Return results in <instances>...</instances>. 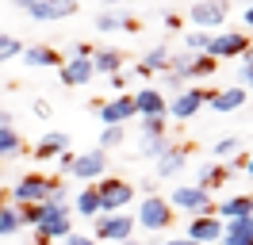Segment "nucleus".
Segmentation results:
<instances>
[{
  "mask_svg": "<svg viewBox=\"0 0 253 245\" xmlns=\"http://www.w3.org/2000/svg\"><path fill=\"white\" fill-rule=\"evenodd\" d=\"M204 104H207V92L204 88H184L180 96L169 100V115H173V119H192Z\"/></svg>",
  "mask_w": 253,
  "mask_h": 245,
  "instance_id": "15",
  "label": "nucleus"
},
{
  "mask_svg": "<svg viewBox=\"0 0 253 245\" xmlns=\"http://www.w3.org/2000/svg\"><path fill=\"white\" fill-rule=\"evenodd\" d=\"M242 23L253 31V4H246V8H242Z\"/></svg>",
  "mask_w": 253,
  "mask_h": 245,
  "instance_id": "42",
  "label": "nucleus"
},
{
  "mask_svg": "<svg viewBox=\"0 0 253 245\" xmlns=\"http://www.w3.org/2000/svg\"><path fill=\"white\" fill-rule=\"evenodd\" d=\"M246 50H250V39L242 35V31H215L211 39H207L204 54L215 61H226V58H246Z\"/></svg>",
  "mask_w": 253,
  "mask_h": 245,
  "instance_id": "5",
  "label": "nucleus"
},
{
  "mask_svg": "<svg viewBox=\"0 0 253 245\" xmlns=\"http://www.w3.org/2000/svg\"><path fill=\"white\" fill-rule=\"evenodd\" d=\"M96 115H100V122H104V126H126V122L134 119L138 111H134L130 92H123V96H115V100H108V104H100V107H96Z\"/></svg>",
  "mask_w": 253,
  "mask_h": 245,
  "instance_id": "10",
  "label": "nucleus"
},
{
  "mask_svg": "<svg viewBox=\"0 0 253 245\" xmlns=\"http://www.w3.org/2000/svg\"><path fill=\"white\" fill-rule=\"evenodd\" d=\"M250 100V92L246 88H222V92H207V107L211 111H219V115H226V111H238V107Z\"/></svg>",
  "mask_w": 253,
  "mask_h": 245,
  "instance_id": "18",
  "label": "nucleus"
},
{
  "mask_svg": "<svg viewBox=\"0 0 253 245\" xmlns=\"http://www.w3.org/2000/svg\"><path fill=\"white\" fill-rule=\"evenodd\" d=\"M158 165V176L165 180V176H176L180 168L188 165V146H169V153L161 157V161H154Z\"/></svg>",
  "mask_w": 253,
  "mask_h": 245,
  "instance_id": "24",
  "label": "nucleus"
},
{
  "mask_svg": "<svg viewBox=\"0 0 253 245\" xmlns=\"http://www.w3.org/2000/svg\"><path fill=\"white\" fill-rule=\"evenodd\" d=\"M35 234L46 238V242H65L73 234V222H69V207H54V203H42V214L35 222Z\"/></svg>",
  "mask_w": 253,
  "mask_h": 245,
  "instance_id": "3",
  "label": "nucleus"
},
{
  "mask_svg": "<svg viewBox=\"0 0 253 245\" xmlns=\"http://www.w3.org/2000/svg\"><path fill=\"white\" fill-rule=\"evenodd\" d=\"M92 73H104V77L123 73V50H115V46H100V50L92 54Z\"/></svg>",
  "mask_w": 253,
  "mask_h": 245,
  "instance_id": "21",
  "label": "nucleus"
},
{
  "mask_svg": "<svg viewBox=\"0 0 253 245\" xmlns=\"http://www.w3.org/2000/svg\"><path fill=\"white\" fill-rule=\"evenodd\" d=\"M23 65L27 69H58L62 65V58H58V50L54 46H46V42H35V46H23Z\"/></svg>",
  "mask_w": 253,
  "mask_h": 245,
  "instance_id": "16",
  "label": "nucleus"
},
{
  "mask_svg": "<svg viewBox=\"0 0 253 245\" xmlns=\"http://www.w3.org/2000/svg\"><path fill=\"white\" fill-rule=\"evenodd\" d=\"M238 150H242V142H238L234 134H230V138H219V142H215V157H219V161H226V157H238Z\"/></svg>",
  "mask_w": 253,
  "mask_h": 245,
  "instance_id": "34",
  "label": "nucleus"
},
{
  "mask_svg": "<svg viewBox=\"0 0 253 245\" xmlns=\"http://www.w3.org/2000/svg\"><path fill=\"white\" fill-rule=\"evenodd\" d=\"M119 245H138V242H134V238H130V242H119Z\"/></svg>",
  "mask_w": 253,
  "mask_h": 245,
  "instance_id": "47",
  "label": "nucleus"
},
{
  "mask_svg": "<svg viewBox=\"0 0 253 245\" xmlns=\"http://www.w3.org/2000/svg\"><path fill=\"white\" fill-rule=\"evenodd\" d=\"M92 54H96L92 42H77V46H73V58H88V61H92Z\"/></svg>",
  "mask_w": 253,
  "mask_h": 245,
  "instance_id": "38",
  "label": "nucleus"
},
{
  "mask_svg": "<svg viewBox=\"0 0 253 245\" xmlns=\"http://www.w3.org/2000/svg\"><path fill=\"white\" fill-rule=\"evenodd\" d=\"M65 245H96V242H92V238H84V234H69Z\"/></svg>",
  "mask_w": 253,
  "mask_h": 245,
  "instance_id": "41",
  "label": "nucleus"
},
{
  "mask_svg": "<svg viewBox=\"0 0 253 245\" xmlns=\"http://www.w3.org/2000/svg\"><path fill=\"white\" fill-rule=\"evenodd\" d=\"M165 203H169L173 211H184V214H192V218L215 214V199L207 196L204 188H196V184H176L173 192L165 196Z\"/></svg>",
  "mask_w": 253,
  "mask_h": 245,
  "instance_id": "1",
  "label": "nucleus"
},
{
  "mask_svg": "<svg viewBox=\"0 0 253 245\" xmlns=\"http://www.w3.org/2000/svg\"><path fill=\"white\" fill-rule=\"evenodd\" d=\"M73 157H77V153H69V150H65L62 157H58V168H62L65 176H69V168H73Z\"/></svg>",
  "mask_w": 253,
  "mask_h": 245,
  "instance_id": "39",
  "label": "nucleus"
},
{
  "mask_svg": "<svg viewBox=\"0 0 253 245\" xmlns=\"http://www.w3.org/2000/svg\"><path fill=\"white\" fill-rule=\"evenodd\" d=\"M238 88H253V58H242V69H238Z\"/></svg>",
  "mask_w": 253,
  "mask_h": 245,
  "instance_id": "35",
  "label": "nucleus"
},
{
  "mask_svg": "<svg viewBox=\"0 0 253 245\" xmlns=\"http://www.w3.org/2000/svg\"><path fill=\"white\" fill-rule=\"evenodd\" d=\"M19 214L12 203H0V238H12V234H19Z\"/></svg>",
  "mask_w": 253,
  "mask_h": 245,
  "instance_id": "30",
  "label": "nucleus"
},
{
  "mask_svg": "<svg viewBox=\"0 0 253 245\" xmlns=\"http://www.w3.org/2000/svg\"><path fill=\"white\" fill-rule=\"evenodd\" d=\"M173 214H176V211L165 203V196H158V192H154V196H146L142 203H138L134 226H146V230H154V234H158V230L173 226Z\"/></svg>",
  "mask_w": 253,
  "mask_h": 245,
  "instance_id": "4",
  "label": "nucleus"
},
{
  "mask_svg": "<svg viewBox=\"0 0 253 245\" xmlns=\"http://www.w3.org/2000/svg\"><path fill=\"white\" fill-rule=\"evenodd\" d=\"M169 146H173V142H169L165 134H161V138H142V142H138V153L150 157V161H161V157L169 153Z\"/></svg>",
  "mask_w": 253,
  "mask_h": 245,
  "instance_id": "29",
  "label": "nucleus"
},
{
  "mask_svg": "<svg viewBox=\"0 0 253 245\" xmlns=\"http://www.w3.org/2000/svg\"><path fill=\"white\" fill-rule=\"evenodd\" d=\"M222 180H226V168H222L219 161H207V165H200V172H196V188H204L207 196H211V188H219Z\"/></svg>",
  "mask_w": 253,
  "mask_h": 245,
  "instance_id": "25",
  "label": "nucleus"
},
{
  "mask_svg": "<svg viewBox=\"0 0 253 245\" xmlns=\"http://www.w3.org/2000/svg\"><path fill=\"white\" fill-rule=\"evenodd\" d=\"M165 245H196V242H188V238H173V242H165Z\"/></svg>",
  "mask_w": 253,
  "mask_h": 245,
  "instance_id": "45",
  "label": "nucleus"
},
{
  "mask_svg": "<svg viewBox=\"0 0 253 245\" xmlns=\"http://www.w3.org/2000/svg\"><path fill=\"white\" fill-rule=\"evenodd\" d=\"M126 142V126H104V130H100V146H96V150H115V146H123Z\"/></svg>",
  "mask_w": 253,
  "mask_h": 245,
  "instance_id": "31",
  "label": "nucleus"
},
{
  "mask_svg": "<svg viewBox=\"0 0 253 245\" xmlns=\"http://www.w3.org/2000/svg\"><path fill=\"white\" fill-rule=\"evenodd\" d=\"M130 238H134V218H130V214L126 211H119V214H100V218H96V238L92 242L100 245V242H130Z\"/></svg>",
  "mask_w": 253,
  "mask_h": 245,
  "instance_id": "7",
  "label": "nucleus"
},
{
  "mask_svg": "<svg viewBox=\"0 0 253 245\" xmlns=\"http://www.w3.org/2000/svg\"><path fill=\"white\" fill-rule=\"evenodd\" d=\"M69 176H77L84 184H100L108 176V153L104 150H88V153H77L73 157V168H69Z\"/></svg>",
  "mask_w": 253,
  "mask_h": 245,
  "instance_id": "8",
  "label": "nucleus"
},
{
  "mask_svg": "<svg viewBox=\"0 0 253 245\" xmlns=\"http://www.w3.org/2000/svg\"><path fill=\"white\" fill-rule=\"evenodd\" d=\"M0 126H12V111H4V107H0Z\"/></svg>",
  "mask_w": 253,
  "mask_h": 245,
  "instance_id": "44",
  "label": "nucleus"
},
{
  "mask_svg": "<svg viewBox=\"0 0 253 245\" xmlns=\"http://www.w3.org/2000/svg\"><path fill=\"white\" fill-rule=\"evenodd\" d=\"M134 100V111L142 115V119H165V111H169V100H165V92L161 88H142V92H134L130 96Z\"/></svg>",
  "mask_w": 253,
  "mask_h": 245,
  "instance_id": "11",
  "label": "nucleus"
},
{
  "mask_svg": "<svg viewBox=\"0 0 253 245\" xmlns=\"http://www.w3.org/2000/svg\"><path fill=\"white\" fill-rule=\"evenodd\" d=\"M58 77H62L65 88H81V84H88L96 73H92V61L88 58H69L62 69H58Z\"/></svg>",
  "mask_w": 253,
  "mask_h": 245,
  "instance_id": "17",
  "label": "nucleus"
},
{
  "mask_svg": "<svg viewBox=\"0 0 253 245\" xmlns=\"http://www.w3.org/2000/svg\"><path fill=\"white\" fill-rule=\"evenodd\" d=\"M161 92H173V96H180L184 92V81L180 77H173V73H161V84H158Z\"/></svg>",
  "mask_w": 253,
  "mask_h": 245,
  "instance_id": "36",
  "label": "nucleus"
},
{
  "mask_svg": "<svg viewBox=\"0 0 253 245\" xmlns=\"http://www.w3.org/2000/svg\"><path fill=\"white\" fill-rule=\"evenodd\" d=\"M219 69V61L207 58V54H192L188 58V73H184V81H192V77H211Z\"/></svg>",
  "mask_w": 253,
  "mask_h": 245,
  "instance_id": "28",
  "label": "nucleus"
},
{
  "mask_svg": "<svg viewBox=\"0 0 253 245\" xmlns=\"http://www.w3.org/2000/svg\"><path fill=\"white\" fill-rule=\"evenodd\" d=\"M111 88L123 96V92H126V73H115V77H111Z\"/></svg>",
  "mask_w": 253,
  "mask_h": 245,
  "instance_id": "40",
  "label": "nucleus"
},
{
  "mask_svg": "<svg viewBox=\"0 0 253 245\" xmlns=\"http://www.w3.org/2000/svg\"><path fill=\"white\" fill-rule=\"evenodd\" d=\"M23 153V138L16 126H0V161H12Z\"/></svg>",
  "mask_w": 253,
  "mask_h": 245,
  "instance_id": "27",
  "label": "nucleus"
},
{
  "mask_svg": "<svg viewBox=\"0 0 253 245\" xmlns=\"http://www.w3.org/2000/svg\"><path fill=\"white\" fill-rule=\"evenodd\" d=\"M169 58H173V50H169L165 42H158L154 50H146V58L138 61V69H134V73H138V77H154V73H165V69H169Z\"/></svg>",
  "mask_w": 253,
  "mask_h": 245,
  "instance_id": "20",
  "label": "nucleus"
},
{
  "mask_svg": "<svg viewBox=\"0 0 253 245\" xmlns=\"http://www.w3.org/2000/svg\"><path fill=\"white\" fill-rule=\"evenodd\" d=\"M19 8L31 15V19H39V23H50V19H69V15L77 12V4H69V0H23Z\"/></svg>",
  "mask_w": 253,
  "mask_h": 245,
  "instance_id": "9",
  "label": "nucleus"
},
{
  "mask_svg": "<svg viewBox=\"0 0 253 245\" xmlns=\"http://www.w3.org/2000/svg\"><path fill=\"white\" fill-rule=\"evenodd\" d=\"M250 214H253L250 192H238V196H226L215 203V218H222V222H238V218H250Z\"/></svg>",
  "mask_w": 253,
  "mask_h": 245,
  "instance_id": "14",
  "label": "nucleus"
},
{
  "mask_svg": "<svg viewBox=\"0 0 253 245\" xmlns=\"http://www.w3.org/2000/svg\"><path fill=\"white\" fill-rule=\"evenodd\" d=\"M165 134V119H142V138H161Z\"/></svg>",
  "mask_w": 253,
  "mask_h": 245,
  "instance_id": "37",
  "label": "nucleus"
},
{
  "mask_svg": "<svg viewBox=\"0 0 253 245\" xmlns=\"http://www.w3.org/2000/svg\"><path fill=\"white\" fill-rule=\"evenodd\" d=\"M23 54V42L19 39H12V35H0V61H12Z\"/></svg>",
  "mask_w": 253,
  "mask_h": 245,
  "instance_id": "32",
  "label": "nucleus"
},
{
  "mask_svg": "<svg viewBox=\"0 0 253 245\" xmlns=\"http://www.w3.org/2000/svg\"><path fill=\"white\" fill-rule=\"evenodd\" d=\"M96 31H138V19H130L123 8H108V12L96 15Z\"/></svg>",
  "mask_w": 253,
  "mask_h": 245,
  "instance_id": "22",
  "label": "nucleus"
},
{
  "mask_svg": "<svg viewBox=\"0 0 253 245\" xmlns=\"http://www.w3.org/2000/svg\"><path fill=\"white\" fill-rule=\"evenodd\" d=\"M188 242L196 245H219L222 242V222L215 214H204V218H192L188 222V234H184Z\"/></svg>",
  "mask_w": 253,
  "mask_h": 245,
  "instance_id": "13",
  "label": "nucleus"
},
{
  "mask_svg": "<svg viewBox=\"0 0 253 245\" xmlns=\"http://www.w3.org/2000/svg\"><path fill=\"white\" fill-rule=\"evenodd\" d=\"M246 172H250V176H253V157H246Z\"/></svg>",
  "mask_w": 253,
  "mask_h": 245,
  "instance_id": "46",
  "label": "nucleus"
},
{
  "mask_svg": "<svg viewBox=\"0 0 253 245\" xmlns=\"http://www.w3.org/2000/svg\"><path fill=\"white\" fill-rule=\"evenodd\" d=\"M65 150H69V134L65 130H46L39 138V146H35V157L39 161H58Z\"/></svg>",
  "mask_w": 253,
  "mask_h": 245,
  "instance_id": "19",
  "label": "nucleus"
},
{
  "mask_svg": "<svg viewBox=\"0 0 253 245\" xmlns=\"http://www.w3.org/2000/svg\"><path fill=\"white\" fill-rule=\"evenodd\" d=\"M73 211H77L81 218H92V222L104 214V211H100V199H96V188H92V184H88L84 192H77V199H73Z\"/></svg>",
  "mask_w": 253,
  "mask_h": 245,
  "instance_id": "26",
  "label": "nucleus"
},
{
  "mask_svg": "<svg viewBox=\"0 0 253 245\" xmlns=\"http://www.w3.org/2000/svg\"><path fill=\"white\" fill-rule=\"evenodd\" d=\"M92 188H96V199H100V211H104V214L126 211V203L134 199V184L119 180V176H104V180L92 184Z\"/></svg>",
  "mask_w": 253,
  "mask_h": 245,
  "instance_id": "2",
  "label": "nucleus"
},
{
  "mask_svg": "<svg viewBox=\"0 0 253 245\" xmlns=\"http://www.w3.org/2000/svg\"><path fill=\"white\" fill-rule=\"evenodd\" d=\"M165 27H180V15H176V12H165Z\"/></svg>",
  "mask_w": 253,
  "mask_h": 245,
  "instance_id": "43",
  "label": "nucleus"
},
{
  "mask_svg": "<svg viewBox=\"0 0 253 245\" xmlns=\"http://www.w3.org/2000/svg\"><path fill=\"white\" fill-rule=\"evenodd\" d=\"M226 8L230 4H215V0H207V4H192L188 8V19L196 23V31H219L222 23H226Z\"/></svg>",
  "mask_w": 253,
  "mask_h": 245,
  "instance_id": "12",
  "label": "nucleus"
},
{
  "mask_svg": "<svg viewBox=\"0 0 253 245\" xmlns=\"http://www.w3.org/2000/svg\"><path fill=\"white\" fill-rule=\"evenodd\" d=\"M50 184H54V176H42V172H27V176H19V184L12 188V207L46 203V199H50Z\"/></svg>",
  "mask_w": 253,
  "mask_h": 245,
  "instance_id": "6",
  "label": "nucleus"
},
{
  "mask_svg": "<svg viewBox=\"0 0 253 245\" xmlns=\"http://www.w3.org/2000/svg\"><path fill=\"white\" fill-rule=\"evenodd\" d=\"M207 31H188L184 35V54H204V46H207Z\"/></svg>",
  "mask_w": 253,
  "mask_h": 245,
  "instance_id": "33",
  "label": "nucleus"
},
{
  "mask_svg": "<svg viewBox=\"0 0 253 245\" xmlns=\"http://www.w3.org/2000/svg\"><path fill=\"white\" fill-rule=\"evenodd\" d=\"M219 245H253V214L238 222H222V242Z\"/></svg>",
  "mask_w": 253,
  "mask_h": 245,
  "instance_id": "23",
  "label": "nucleus"
}]
</instances>
